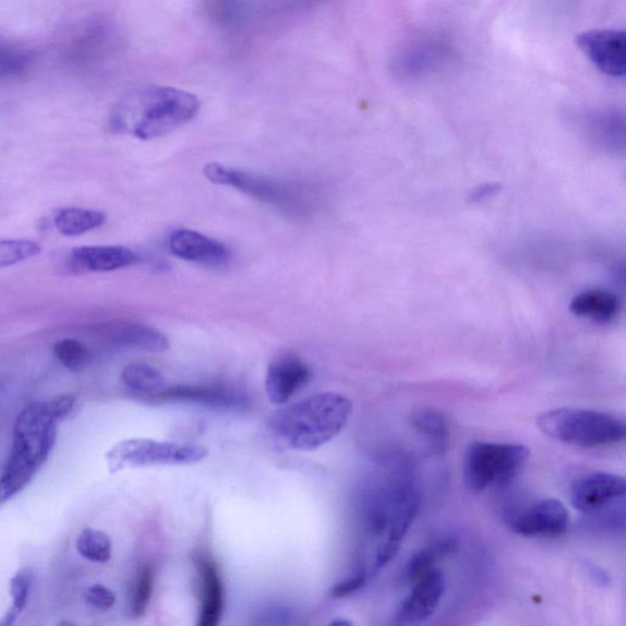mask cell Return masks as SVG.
<instances>
[{
	"label": "cell",
	"instance_id": "d6a6232c",
	"mask_svg": "<svg viewBox=\"0 0 626 626\" xmlns=\"http://www.w3.org/2000/svg\"><path fill=\"white\" fill-rule=\"evenodd\" d=\"M292 612L282 606H272L260 613L258 624L264 625H283L291 622Z\"/></svg>",
	"mask_w": 626,
	"mask_h": 626
},
{
	"label": "cell",
	"instance_id": "4316f807",
	"mask_svg": "<svg viewBox=\"0 0 626 626\" xmlns=\"http://www.w3.org/2000/svg\"><path fill=\"white\" fill-rule=\"evenodd\" d=\"M41 252L42 246L32 240H0V269L16 266V264L39 256Z\"/></svg>",
	"mask_w": 626,
	"mask_h": 626
},
{
	"label": "cell",
	"instance_id": "ac0fdd59",
	"mask_svg": "<svg viewBox=\"0 0 626 626\" xmlns=\"http://www.w3.org/2000/svg\"><path fill=\"white\" fill-rule=\"evenodd\" d=\"M148 402L152 403H191L216 408H235L245 400L232 390L219 385H176L156 393Z\"/></svg>",
	"mask_w": 626,
	"mask_h": 626
},
{
	"label": "cell",
	"instance_id": "d6986e66",
	"mask_svg": "<svg viewBox=\"0 0 626 626\" xmlns=\"http://www.w3.org/2000/svg\"><path fill=\"white\" fill-rule=\"evenodd\" d=\"M71 259L89 272H113L139 261L134 251L124 246H80L71 251Z\"/></svg>",
	"mask_w": 626,
	"mask_h": 626
},
{
	"label": "cell",
	"instance_id": "603a6c76",
	"mask_svg": "<svg viewBox=\"0 0 626 626\" xmlns=\"http://www.w3.org/2000/svg\"><path fill=\"white\" fill-rule=\"evenodd\" d=\"M456 548L455 541L451 537L437 541L436 544L421 549L415 555L408 559L406 565V579L408 583H413L418 579L420 576L428 573L432 569L437 568V562L448 556Z\"/></svg>",
	"mask_w": 626,
	"mask_h": 626
},
{
	"label": "cell",
	"instance_id": "e0dca14e",
	"mask_svg": "<svg viewBox=\"0 0 626 626\" xmlns=\"http://www.w3.org/2000/svg\"><path fill=\"white\" fill-rule=\"evenodd\" d=\"M103 339L114 346L149 353H164L170 349L166 336L150 326L135 322L115 321L100 329Z\"/></svg>",
	"mask_w": 626,
	"mask_h": 626
},
{
	"label": "cell",
	"instance_id": "9a60e30c",
	"mask_svg": "<svg viewBox=\"0 0 626 626\" xmlns=\"http://www.w3.org/2000/svg\"><path fill=\"white\" fill-rule=\"evenodd\" d=\"M168 243L174 256L203 266L220 267L231 260V252L219 240L191 229H178Z\"/></svg>",
	"mask_w": 626,
	"mask_h": 626
},
{
	"label": "cell",
	"instance_id": "8fae6325",
	"mask_svg": "<svg viewBox=\"0 0 626 626\" xmlns=\"http://www.w3.org/2000/svg\"><path fill=\"white\" fill-rule=\"evenodd\" d=\"M575 42L595 68L613 79L626 74V36L624 31L598 29L576 36Z\"/></svg>",
	"mask_w": 626,
	"mask_h": 626
},
{
	"label": "cell",
	"instance_id": "7c38bea8",
	"mask_svg": "<svg viewBox=\"0 0 626 626\" xmlns=\"http://www.w3.org/2000/svg\"><path fill=\"white\" fill-rule=\"evenodd\" d=\"M625 491L624 477L608 473H592L575 481L571 501L576 511L598 514L623 501Z\"/></svg>",
	"mask_w": 626,
	"mask_h": 626
},
{
	"label": "cell",
	"instance_id": "30bf717a",
	"mask_svg": "<svg viewBox=\"0 0 626 626\" xmlns=\"http://www.w3.org/2000/svg\"><path fill=\"white\" fill-rule=\"evenodd\" d=\"M507 523L524 537H558L568 529L569 512L561 501L544 498L511 512Z\"/></svg>",
	"mask_w": 626,
	"mask_h": 626
},
{
	"label": "cell",
	"instance_id": "836d02e7",
	"mask_svg": "<svg viewBox=\"0 0 626 626\" xmlns=\"http://www.w3.org/2000/svg\"><path fill=\"white\" fill-rule=\"evenodd\" d=\"M48 403H50L51 411L60 423V421L67 418L72 412V408H74L77 404V398L74 395L64 394L57 396V398L52 401H48Z\"/></svg>",
	"mask_w": 626,
	"mask_h": 626
},
{
	"label": "cell",
	"instance_id": "3957f363",
	"mask_svg": "<svg viewBox=\"0 0 626 626\" xmlns=\"http://www.w3.org/2000/svg\"><path fill=\"white\" fill-rule=\"evenodd\" d=\"M59 421L50 403H33L17 418L13 448L0 476V505L26 488L50 457L57 441Z\"/></svg>",
	"mask_w": 626,
	"mask_h": 626
},
{
	"label": "cell",
	"instance_id": "d4e9b609",
	"mask_svg": "<svg viewBox=\"0 0 626 626\" xmlns=\"http://www.w3.org/2000/svg\"><path fill=\"white\" fill-rule=\"evenodd\" d=\"M34 580L32 569L26 568L19 571L10 580V596L13 597V605L6 613V616L0 620V625H13L26 610L31 594V588Z\"/></svg>",
	"mask_w": 626,
	"mask_h": 626
},
{
	"label": "cell",
	"instance_id": "cb8c5ba5",
	"mask_svg": "<svg viewBox=\"0 0 626 626\" xmlns=\"http://www.w3.org/2000/svg\"><path fill=\"white\" fill-rule=\"evenodd\" d=\"M412 426L428 438L438 448H443L450 438L447 420L435 408L423 407L412 416Z\"/></svg>",
	"mask_w": 626,
	"mask_h": 626
},
{
	"label": "cell",
	"instance_id": "277c9868",
	"mask_svg": "<svg viewBox=\"0 0 626 626\" xmlns=\"http://www.w3.org/2000/svg\"><path fill=\"white\" fill-rule=\"evenodd\" d=\"M420 507L418 492L408 484H394L368 503L364 528L372 556L368 574L375 576L398 553Z\"/></svg>",
	"mask_w": 626,
	"mask_h": 626
},
{
	"label": "cell",
	"instance_id": "52a82bcc",
	"mask_svg": "<svg viewBox=\"0 0 626 626\" xmlns=\"http://www.w3.org/2000/svg\"><path fill=\"white\" fill-rule=\"evenodd\" d=\"M528 460L529 450L523 444L474 442L464 455V483L476 493L507 485Z\"/></svg>",
	"mask_w": 626,
	"mask_h": 626
},
{
	"label": "cell",
	"instance_id": "6da1fadb",
	"mask_svg": "<svg viewBox=\"0 0 626 626\" xmlns=\"http://www.w3.org/2000/svg\"><path fill=\"white\" fill-rule=\"evenodd\" d=\"M200 108L196 95L188 91L168 87L142 88L127 93L117 103L111 124L115 131L151 141L192 122Z\"/></svg>",
	"mask_w": 626,
	"mask_h": 626
},
{
	"label": "cell",
	"instance_id": "83f0119b",
	"mask_svg": "<svg viewBox=\"0 0 626 626\" xmlns=\"http://www.w3.org/2000/svg\"><path fill=\"white\" fill-rule=\"evenodd\" d=\"M54 354L65 368L72 372H81L90 364L89 347L77 340H62L55 343Z\"/></svg>",
	"mask_w": 626,
	"mask_h": 626
},
{
	"label": "cell",
	"instance_id": "4fadbf2b",
	"mask_svg": "<svg viewBox=\"0 0 626 626\" xmlns=\"http://www.w3.org/2000/svg\"><path fill=\"white\" fill-rule=\"evenodd\" d=\"M411 593L404 598L396 613L402 624H418L427 620L438 608L445 593V577L438 569H432L412 583Z\"/></svg>",
	"mask_w": 626,
	"mask_h": 626
},
{
	"label": "cell",
	"instance_id": "ffe728a7",
	"mask_svg": "<svg viewBox=\"0 0 626 626\" xmlns=\"http://www.w3.org/2000/svg\"><path fill=\"white\" fill-rule=\"evenodd\" d=\"M619 307L618 296L604 289H589L576 295L571 304L575 316L588 319L598 324H607L616 319Z\"/></svg>",
	"mask_w": 626,
	"mask_h": 626
},
{
	"label": "cell",
	"instance_id": "44dd1931",
	"mask_svg": "<svg viewBox=\"0 0 626 626\" xmlns=\"http://www.w3.org/2000/svg\"><path fill=\"white\" fill-rule=\"evenodd\" d=\"M107 221L102 211L69 208L54 215L57 231L64 236H80L101 228Z\"/></svg>",
	"mask_w": 626,
	"mask_h": 626
},
{
	"label": "cell",
	"instance_id": "5bb4252c",
	"mask_svg": "<svg viewBox=\"0 0 626 626\" xmlns=\"http://www.w3.org/2000/svg\"><path fill=\"white\" fill-rule=\"evenodd\" d=\"M312 371L305 361L289 354L276 359L269 367L266 392L274 405H284L311 381Z\"/></svg>",
	"mask_w": 626,
	"mask_h": 626
},
{
	"label": "cell",
	"instance_id": "5b68a950",
	"mask_svg": "<svg viewBox=\"0 0 626 626\" xmlns=\"http://www.w3.org/2000/svg\"><path fill=\"white\" fill-rule=\"evenodd\" d=\"M203 174L215 185L229 186L251 199L267 203L291 219H307L315 212L316 196L307 185L267 175L244 172L220 163H209Z\"/></svg>",
	"mask_w": 626,
	"mask_h": 626
},
{
	"label": "cell",
	"instance_id": "1f68e13d",
	"mask_svg": "<svg viewBox=\"0 0 626 626\" xmlns=\"http://www.w3.org/2000/svg\"><path fill=\"white\" fill-rule=\"evenodd\" d=\"M85 599L93 608L103 612L112 609L117 602L112 589L101 584L90 586L85 594Z\"/></svg>",
	"mask_w": 626,
	"mask_h": 626
},
{
	"label": "cell",
	"instance_id": "7a4b0ae2",
	"mask_svg": "<svg viewBox=\"0 0 626 626\" xmlns=\"http://www.w3.org/2000/svg\"><path fill=\"white\" fill-rule=\"evenodd\" d=\"M353 403L340 393H321L285 406L269 420L276 443L294 451H316L346 427Z\"/></svg>",
	"mask_w": 626,
	"mask_h": 626
},
{
	"label": "cell",
	"instance_id": "f546056e",
	"mask_svg": "<svg viewBox=\"0 0 626 626\" xmlns=\"http://www.w3.org/2000/svg\"><path fill=\"white\" fill-rule=\"evenodd\" d=\"M154 573L151 565H143L130 599L131 617L141 618L150 604L153 589Z\"/></svg>",
	"mask_w": 626,
	"mask_h": 626
},
{
	"label": "cell",
	"instance_id": "4dcf8cb0",
	"mask_svg": "<svg viewBox=\"0 0 626 626\" xmlns=\"http://www.w3.org/2000/svg\"><path fill=\"white\" fill-rule=\"evenodd\" d=\"M370 579L371 576L367 569L361 565V567L356 568L345 580L334 585L331 589V594L336 598L352 596L360 592V589H363Z\"/></svg>",
	"mask_w": 626,
	"mask_h": 626
},
{
	"label": "cell",
	"instance_id": "9c48e42d",
	"mask_svg": "<svg viewBox=\"0 0 626 626\" xmlns=\"http://www.w3.org/2000/svg\"><path fill=\"white\" fill-rule=\"evenodd\" d=\"M455 55V47L448 36L431 31L407 40L392 59L396 79L415 81L437 74L448 67Z\"/></svg>",
	"mask_w": 626,
	"mask_h": 626
},
{
	"label": "cell",
	"instance_id": "484cf974",
	"mask_svg": "<svg viewBox=\"0 0 626 626\" xmlns=\"http://www.w3.org/2000/svg\"><path fill=\"white\" fill-rule=\"evenodd\" d=\"M80 555L93 563H107L112 558V541L101 529H82L77 542Z\"/></svg>",
	"mask_w": 626,
	"mask_h": 626
},
{
	"label": "cell",
	"instance_id": "f1b7e54d",
	"mask_svg": "<svg viewBox=\"0 0 626 626\" xmlns=\"http://www.w3.org/2000/svg\"><path fill=\"white\" fill-rule=\"evenodd\" d=\"M31 62L30 54L22 48L0 41V79L20 77Z\"/></svg>",
	"mask_w": 626,
	"mask_h": 626
},
{
	"label": "cell",
	"instance_id": "e575fe53",
	"mask_svg": "<svg viewBox=\"0 0 626 626\" xmlns=\"http://www.w3.org/2000/svg\"><path fill=\"white\" fill-rule=\"evenodd\" d=\"M342 624H344V625H352L353 623H352V622H347V620H336V622L333 623V625H342Z\"/></svg>",
	"mask_w": 626,
	"mask_h": 626
},
{
	"label": "cell",
	"instance_id": "7402d4cb",
	"mask_svg": "<svg viewBox=\"0 0 626 626\" xmlns=\"http://www.w3.org/2000/svg\"><path fill=\"white\" fill-rule=\"evenodd\" d=\"M122 381L130 392L147 402L165 387L162 372L143 363H132L125 366Z\"/></svg>",
	"mask_w": 626,
	"mask_h": 626
},
{
	"label": "cell",
	"instance_id": "8992f818",
	"mask_svg": "<svg viewBox=\"0 0 626 626\" xmlns=\"http://www.w3.org/2000/svg\"><path fill=\"white\" fill-rule=\"evenodd\" d=\"M538 428L552 440L585 450L609 447L625 440L624 421L588 408L558 407L537 417Z\"/></svg>",
	"mask_w": 626,
	"mask_h": 626
},
{
	"label": "cell",
	"instance_id": "ba28073f",
	"mask_svg": "<svg viewBox=\"0 0 626 626\" xmlns=\"http://www.w3.org/2000/svg\"><path fill=\"white\" fill-rule=\"evenodd\" d=\"M209 455V448L196 443L130 438L119 442L105 455L112 474L149 466H184L198 464Z\"/></svg>",
	"mask_w": 626,
	"mask_h": 626
},
{
	"label": "cell",
	"instance_id": "2e32d148",
	"mask_svg": "<svg viewBox=\"0 0 626 626\" xmlns=\"http://www.w3.org/2000/svg\"><path fill=\"white\" fill-rule=\"evenodd\" d=\"M195 564L201 586L199 625H219L224 610V585L219 565L208 552H199Z\"/></svg>",
	"mask_w": 626,
	"mask_h": 626
}]
</instances>
